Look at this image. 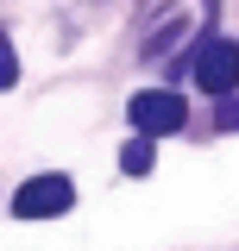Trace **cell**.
Instances as JSON below:
<instances>
[{
    "instance_id": "1",
    "label": "cell",
    "mask_w": 239,
    "mask_h": 251,
    "mask_svg": "<svg viewBox=\"0 0 239 251\" xmlns=\"http://www.w3.org/2000/svg\"><path fill=\"white\" fill-rule=\"evenodd\" d=\"M126 120H132V132H145V138H164V132H182L189 107H182V94H170V88H139L126 100Z\"/></svg>"
},
{
    "instance_id": "2",
    "label": "cell",
    "mask_w": 239,
    "mask_h": 251,
    "mask_svg": "<svg viewBox=\"0 0 239 251\" xmlns=\"http://www.w3.org/2000/svg\"><path fill=\"white\" fill-rule=\"evenodd\" d=\"M189 69H195V88L233 94L239 88V44L233 38H202V44L189 50Z\"/></svg>"
},
{
    "instance_id": "3",
    "label": "cell",
    "mask_w": 239,
    "mask_h": 251,
    "mask_svg": "<svg viewBox=\"0 0 239 251\" xmlns=\"http://www.w3.org/2000/svg\"><path fill=\"white\" fill-rule=\"evenodd\" d=\"M76 207V182L69 176H31V182H19V195H13V214L19 220H57Z\"/></svg>"
},
{
    "instance_id": "4",
    "label": "cell",
    "mask_w": 239,
    "mask_h": 251,
    "mask_svg": "<svg viewBox=\"0 0 239 251\" xmlns=\"http://www.w3.org/2000/svg\"><path fill=\"white\" fill-rule=\"evenodd\" d=\"M151 163H157L151 138H145V132H132V145L120 151V170H126V176H151Z\"/></svg>"
},
{
    "instance_id": "5",
    "label": "cell",
    "mask_w": 239,
    "mask_h": 251,
    "mask_svg": "<svg viewBox=\"0 0 239 251\" xmlns=\"http://www.w3.org/2000/svg\"><path fill=\"white\" fill-rule=\"evenodd\" d=\"M19 82V57H13V38L0 31V88H13Z\"/></svg>"
},
{
    "instance_id": "6",
    "label": "cell",
    "mask_w": 239,
    "mask_h": 251,
    "mask_svg": "<svg viewBox=\"0 0 239 251\" xmlns=\"http://www.w3.org/2000/svg\"><path fill=\"white\" fill-rule=\"evenodd\" d=\"M214 126H220V132H239V100H227V94H220V113H214Z\"/></svg>"
}]
</instances>
